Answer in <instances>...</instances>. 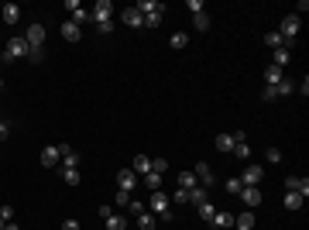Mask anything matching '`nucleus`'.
<instances>
[{
	"label": "nucleus",
	"instance_id": "f257e3e1",
	"mask_svg": "<svg viewBox=\"0 0 309 230\" xmlns=\"http://www.w3.org/2000/svg\"><path fill=\"white\" fill-rule=\"evenodd\" d=\"M299 31H302L299 14H285V17H282V28H278V35L285 38V48H289V52H292V45L299 41Z\"/></svg>",
	"mask_w": 309,
	"mask_h": 230
},
{
	"label": "nucleus",
	"instance_id": "f03ea898",
	"mask_svg": "<svg viewBox=\"0 0 309 230\" xmlns=\"http://www.w3.org/2000/svg\"><path fill=\"white\" fill-rule=\"evenodd\" d=\"M169 203H172V199H169V196H165V193L158 189V193H151V196H148V203H145V206H148V213H155V217H161L165 223H169V220H172V210H169Z\"/></svg>",
	"mask_w": 309,
	"mask_h": 230
},
{
	"label": "nucleus",
	"instance_id": "7ed1b4c3",
	"mask_svg": "<svg viewBox=\"0 0 309 230\" xmlns=\"http://www.w3.org/2000/svg\"><path fill=\"white\" fill-rule=\"evenodd\" d=\"M28 55V41H24V35H17V38H7V48H4V62H14V58H24Z\"/></svg>",
	"mask_w": 309,
	"mask_h": 230
},
{
	"label": "nucleus",
	"instance_id": "20e7f679",
	"mask_svg": "<svg viewBox=\"0 0 309 230\" xmlns=\"http://www.w3.org/2000/svg\"><path fill=\"white\" fill-rule=\"evenodd\" d=\"M66 11H69V21H72V24H79V28L93 21V14H90V11H83V4H79V0H66Z\"/></svg>",
	"mask_w": 309,
	"mask_h": 230
},
{
	"label": "nucleus",
	"instance_id": "39448f33",
	"mask_svg": "<svg viewBox=\"0 0 309 230\" xmlns=\"http://www.w3.org/2000/svg\"><path fill=\"white\" fill-rule=\"evenodd\" d=\"M24 41H28V48H42L45 45V24H28Z\"/></svg>",
	"mask_w": 309,
	"mask_h": 230
},
{
	"label": "nucleus",
	"instance_id": "423d86ee",
	"mask_svg": "<svg viewBox=\"0 0 309 230\" xmlns=\"http://www.w3.org/2000/svg\"><path fill=\"white\" fill-rule=\"evenodd\" d=\"M90 14H93V24H103V21H110V14H114V4H110V0H96Z\"/></svg>",
	"mask_w": 309,
	"mask_h": 230
},
{
	"label": "nucleus",
	"instance_id": "0eeeda50",
	"mask_svg": "<svg viewBox=\"0 0 309 230\" xmlns=\"http://www.w3.org/2000/svg\"><path fill=\"white\" fill-rule=\"evenodd\" d=\"M237 179H240L244 185H261V179H264V169H261V165H248V169H244V172H240Z\"/></svg>",
	"mask_w": 309,
	"mask_h": 230
},
{
	"label": "nucleus",
	"instance_id": "6e6552de",
	"mask_svg": "<svg viewBox=\"0 0 309 230\" xmlns=\"http://www.w3.org/2000/svg\"><path fill=\"white\" fill-rule=\"evenodd\" d=\"M285 193H299L302 199H306V196H309V179H306V175H302V179H299V175H289V179H285Z\"/></svg>",
	"mask_w": 309,
	"mask_h": 230
},
{
	"label": "nucleus",
	"instance_id": "1a4fd4ad",
	"mask_svg": "<svg viewBox=\"0 0 309 230\" xmlns=\"http://www.w3.org/2000/svg\"><path fill=\"white\" fill-rule=\"evenodd\" d=\"M134 185H137V175H134V169H120V172H117V189L131 193Z\"/></svg>",
	"mask_w": 309,
	"mask_h": 230
},
{
	"label": "nucleus",
	"instance_id": "9d476101",
	"mask_svg": "<svg viewBox=\"0 0 309 230\" xmlns=\"http://www.w3.org/2000/svg\"><path fill=\"white\" fill-rule=\"evenodd\" d=\"M120 21L127 28H145V14L137 11V7H127V11H120Z\"/></svg>",
	"mask_w": 309,
	"mask_h": 230
},
{
	"label": "nucleus",
	"instance_id": "9b49d317",
	"mask_svg": "<svg viewBox=\"0 0 309 230\" xmlns=\"http://www.w3.org/2000/svg\"><path fill=\"white\" fill-rule=\"evenodd\" d=\"M58 155H62V169H79V155H76V148L58 144Z\"/></svg>",
	"mask_w": 309,
	"mask_h": 230
},
{
	"label": "nucleus",
	"instance_id": "f8f14e48",
	"mask_svg": "<svg viewBox=\"0 0 309 230\" xmlns=\"http://www.w3.org/2000/svg\"><path fill=\"white\" fill-rule=\"evenodd\" d=\"M196 179L203 182V189H210V185H217V175H213V169H210L206 161H199V165H196Z\"/></svg>",
	"mask_w": 309,
	"mask_h": 230
},
{
	"label": "nucleus",
	"instance_id": "ddd939ff",
	"mask_svg": "<svg viewBox=\"0 0 309 230\" xmlns=\"http://www.w3.org/2000/svg\"><path fill=\"white\" fill-rule=\"evenodd\" d=\"M240 203H248V210L258 206V203H261V189H258V185H244V189H240Z\"/></svg>",
	"mask_w": 309,
	"mask_h": 230
},
{
	"label": "nucleus",
	"instance_id": "4468645a",
	"mask_svg": "<svg viewBox=\"0 0 309 230\" xmlns=\"http://www.w3.org/2000/svg\"><path fill=\"white\" fill-rule=\"evenodd\" d=\"M58 161H62V155H58V144H48V148H42V165H45V169H55Z\"/></svg>",
	"mask_w": 309,
	"mask_h": 230
},
{
	"label": "nucleus",
	"instance_id": "2eb2a0df",
	"mask_svg": "<svg viewBox=\"0 0 309 230\" xmlns=\"http://www.w3.org/2000/svg\"><path fill=\"white\" fill-rule=\"evenodd\" d=\"M0 21L4 24H17L21 21V7H17V4H4V7H0Z\"/></svg>",
	"mask_w": 309,
	"mask_h": 230
},
{
	"label": "nucleus",
	"instance_id": "dca6fc26",
	"mask_svg": "<svg viewBox=\"0 0 309 230\" xmlns=\"http://www.w3.org/2000/svg\"><path fill=\"white\" fill-rule=\"evenodd\" d=\"M58 35L66 38V41H79V38H83V28H79V24H72V21H62Z\"/></svg>",
	"mask_w": 309,
	"mask_h": 230
},
{
	"label": "nucleus",
	"instance_id": "f3484780",
	"mask_svg": "<svg viewBox=\"0 0 309 230\" xmlns=\"http://www.w3.org/2000/svg\"><path fill=\"white\" fill-rule=\"evenodd\" d=\"M134 7L145 14V17H148V14H161V11H165V4H158V0H137Z\"/></svg>",
	"mask_w": 309,
	"mask_h": 230
},
{
	"label": "nucleus",
	"instance_id": "a211bd4d",
	"mask_svg": "<svg viewBox=\"0 0 309 230\" xmlns=\"http://www.w3.org/2000/svg\"><path fill=\"white\" fill-rule=\"evenodd\" d=\"M210 223H213L217 230H223V227H234V213H223V210H220V213H213V220H210Z\"/></svg>",
	"mask_w": 309,
	"mask_h": 230
},
{
	"label": "nucleus",
	"instance_id": "6ab92c4d",
	"mask_svg": "<svg viewBox=\"0 0 309 230\" xmlns=\"http://www.w3.org/2000/svg\"><path fill=\"white\" fill-rule=\"evenodd\" d=\"M131 169H134V175H148L151 172V158H148V155H137Z\"/></svg>",
	"mask_w": 309,
	"mask_h": 230
},
{
	"label": "nucleus",
	"instance_id": "aec40b11",
	"mask_svg": "<svg viewBox=\"0 0 309 230\" xmlns=\"http://www.w3.org/2000/svg\"><path fill=\"white\" fill-rule=\"evenodd\" d=\"M234 227H237V230H251L254 227V213H251V210H244L240 217H234Z\"/></svg>",
	"mask_w": 309,
	"mask_h": 230
},
{
	"label": "nucleus",
	"instance_id": "412c9836",
	"mask_svg": "<svg viewBox=\"0 0 309 230\" xmlns=\"http://www.w3.org/2000/svg\"><path fill=\"white\" fill-rule=\"evenodd\" d=\"M282 79H285V76H282L278 66H268V69H264V82H268V86H278Z\"/></svg>",
	"mask_w": 309,
	"mask_h": 230
},
{
	"label": "nucleus",
	"instance_id": "4be33fe9",
	"mask_svg": "<svg viewBox=\"0 0 309 230\" xmlns=\"http://www.w3.org/2000/svg\"><path fill=\"white\" fill-rule=\"evenodd\" d=\"M196 185H199V179H196L193 172H179V189L189 193V189H196Z\"/></svg>",
	"mask_w": 309,
	"mask_h": 230
},
{
	"label": "nucleus",
	"instance_id": "5701e85b",
	"mask_svg": "<svg viewBox=\"0 0 309 230\" xmlns=\"http://www.w3.org/2000/svg\"><path fill=\"white\" fill-rule=\"evenodd\" d=\"M103 223H107V230H127V220L120 217V213H110Z\"/></svg>",
	"mask_w": 309,
	"mask_h": 230
},
{
	"label": "nucleus",
	"instance_id": "b1692460",
	"mask_svg": "<svg viewBox=\"0 0 309 230\" xmlns=\"http://www.w3.org/2000/svg\"><path fill=\"white\" fill-rule=\"evenodd\" d=\"M189 203H196V206L199 203H210V193H206L203 185H196V189H189Z\"/></svg>",
	"mask_w": 309,
	"mask_h": 230
},
{
	"label": "nucleus",
	"instance_id": "393cba45",
	"mask_svg": "<svg viewBox=\"0 0 309 230\" xmlns=\"http://www.w3.org/2000/svg\"><path fill=\"white\" fill-rule=\"evenodd\" d=\"M137 230H155V213H137Z\"/></svg>",
	"mask_w": 309,
	"mask_h": 230
},
{
	"label": "nucleus",
	"instance_id": "a878e982",
	"mask_svg": "<svg viewBox=\"0 0 309 230\" xmlns=\"http://www.w3.org/2000/svg\"><path fill=\"white\" fill-rule=\"evenodd\" d=\"M264 45L272 48V52H275V48H285V38L278 35V31H272V35H264Z\"/></svg>",
	"mask_w": 309,
	"mask_h": 230
},
{
	"label": "nucleus",
	"instance_id": "bb28decb",
	"mask_svg": "<svg viewBox=\"0 0 309 230\" xmlns=\"http://www.w3.org/2000/svg\"><path fill=\"white\" fill-rule=\"evenodd\" d=\"M145 185H148V193H158V189H161V175L158 172H148V175H145Z\"/></svg>",
	"mask_w": 309,
	"mask_h": 230
},
{
	"label": "nucleus",
	"instance_id": "cd10ccee",
	"mask_svg": "<svg viewBox=\"0 0 309 230\" xmlns=\"http://www.w3.org/2000/svg\"><path fill=\"white\" fill-rule=\"evenodd\" d=\"M302 203H306V199L299 193H285V210H302Z\"/></svg>",
	"mask_w": 309,
	"mask_h": 230
},
{
	"label": "nucleus",
	"instance_id": "c85d7f7f",
	"mask_svg": "<svg viewBox=\"0 0 309 230\" xmlns=\"http://www.w3.org/2000/svg\"><path fill=\"white\" fill-rule=\"evenodd\" d=\"M217 151H234V134H217Z\"/></svg>",
	"mask_w": 309,
	"mask_h": 230
},
{
	"label": "nucleus",
	"instance_id": "c756f323",
	"mask_svg": "<svg viewBox=\"0 0 309 230\" xmlns=\"http://www.w3.org/2000/svg\"><path fill=\"white\" fill-rule=\"evenodd\" d=\"M62 179H66V185H79V169H62Z\"/></svg>",
	"mask_w": 309,
	"mask_h": 230
},
{
	"label": "nucleus",
	"instance_id": "7c9ffc66",
	"mask_svg": "<svg viewBox=\"0 0 309 230\" xmlns=\"http://www.w3.org/2000/svg\"><path fill=\"white\" fill-rule=\"evenodd\" d=\"M213 213H217V206H213V203H199V220H203V223H210V220H213Z\"/></svg>",
	"mask_w": 309,
	"mask_h": 230
},
{
	"label": "nucleus",
	"instance_id": "2f4dec72",
	"mask_svg": "<svg viewBox=\"0 0 309 230\" xmlns=\"http://www.w3.org/2000/svg\"><path fill=\"white\" fill-rule=\"evenodd\" d=\"M169 45L172 48H186V45H189V35H186V31H175V35L169 38Z\"/></svg>",
	"mask_w": 309,
	"mask_h": 230
},
{
	"label": "nucleus",
	"instance_id": "473e14b6",
	"mask_svg": "<svg viewBox=\"0 0 309 230\" xmlns=\"http://www.w3.org/2000/svg\"><path fill=\"white\" fill-rule=\"evenodd\" d=\"M289 55H292L289 48H275V62H272V66H278V69H282V66H289Z\"/></svg>",
	"mask_w": 309,
	"mask_h": 230
},
{
	"label": "nucleus",
	"instance_id": "72a5a7b5",
	"mask_svg": "<svg viewBox=\"0 0 309 230\" xmlns=\"http://www.w3.org/2000/svg\"><path fill=\"white\" fill-rule=\"evenodd\" d=\"M223 189H227L230 196H240V189H244V182H240L237 175H234V179H227V182H223Z\"/></svg>",
	"mask_w": 309,
	"mask_h": 230
},
{
	"label": "nucleus",
	"instance_id": "f704fd0d",
	"mask_svg": "<svg viewBox=\"0 0 309 230\" xmlns=\"http://www.w3.org/2000/svg\"><path fill=\"white\" fill-rule=\"evenodd\" d=\"M234 155H237L240 161H248V158H251V144H248V141H240V144H234Z\"/></svg>",
	"mask_w": 309,
	"mask_h": 230
},
{
	"label": "nucleus",
	"instance_id": "c9c22d12",
	"mask_svg": "<svg viewBox=\"0 0 309 230\" xmlns=\"http://www.w3.org/2000/svg\"><path fill=\"white\" fill-rule=\"evenodd\" d=\"M292 90H296V82H292V79H282L278 86H275V96H289Z\"/></svg>",
	"mask_w": 309,
	"mask_h": 230
},
{
	"label": "nucleus",
	"instance_id": "e433bc0d",
	"mask_svg": "<svg viewBox=\"0 0 309 230\" xmlns=\"http://www.w3.org/2000/svg\"><path fill=\"white\" fill-rule=\"evenodd\" d=\"M193 21H196V31H206V28H210V14L199 11V14H193Z\"/></svg>",
	"mask_w": 309,
	"mask_h": 230
},
{
	"label": "nucleus",
	"instance_id": "4c0bfd02",
	"mask_svg": "<svg viewBox=\"0 0 309 230\" xmlns=\"http://www.w3.org/2000/svg\"><path fill=\"white\" fill-rule=\"evenodd\" d=\"M145 203H141V199H134V196H131V203H127V213H131V217H137V213H145Z\"/></svg>",
	"mask_w": 309,
	"mask_h": 230
},
{
	"label": "nucleus",
	"instance_id": "58836bf2",
	"mask_svg": "<svg viewBox=\"0 0 309 230\" xmlns=\"http://www.w3.org/2000/svg\"><path fill=\"white\" fill-rule=\"evenodd\" d=\"M165 169H169V161H165V158H151V172L165 175Z\"/></svg>",
	"mask_w": 309,
	"mask_h": 230
},
{
	"label": "nucleus",
	"instance_id": "ea45409f",
	"mask_svg": "<svg viewBox=\"0 0 309 230\" xmlns=\"http://www.w3.org/2000/svg\"><path fill=\"white\" fill-rule=\"evenodd\" d=\"M114 203H117V206H124V210H127V203H131V193H124V189H117Z\"/></svg>",
	"mask_w": 309,
	"mask_h": 230
},
{
	"label": "nucleus",
	"instance_id": "a19ab883",
	"mask_svg": "<svg viewBox=\"0 0 309 230\" xmlns=\"http://www.w3.org/2000/svg\"><path fill=\"white\" fill-rule=\"evenodd\" d=\"M28 58L31 62H45V48H28Z\"/></svg>",
	"mask_w": 309,
	"mask_h": 230
},
{
	"label": "nucleus",
	"instance_id": "79ce46f5",
	"mask_svg": "<svg viewBox=\"0 0 309 230\" xmlns=\"http://www.w3.org/2000/svg\"><path fill=\"white\" fill-rule=\"evenodd\" d=\"M264 158L272 161V165H278V161H282V151H278V148H268V151H264Z\"/></svg>",
	"mask_w": 309,
	"mask_h": 230
},
{
	"label": "nucleus",
	"instance_id": "37998d69",
	"mask_svg": "<svg viewBox=\"0 0 309 230\" xmlns=\"http://www.w3.org/2000/svg\"><path fill=\"white\" fill-rule=\"evenodd\" d=\"M161 24V14H148V17H145V28H158Z\"/></svg>",
	"mask_w": 309,
	"mask_h": 230
},
{
	"label": "nucleus",
	"instance_id": "c03bdc74",
	"mask_svg": "<svg viewBox=\"0 0 309 230\" xmlns=\"http://www.w3.org/2000/svg\"><path fill=\"white\" fill-rule=\"evenodd\" d=\"M0 220H4V223H11V220H14V206H0Z\"/></svg>",
	"mask_w": 309,
	"mask_h": 230
},
{
	"label": "nucleus",
	"instance_id": "a18cd8bd",
	"mask_svg": "<svg viewBox=\"0 0 309 230\" xmlns=\"http://www.w3.org/2000/svg\"><path fill=\"white\" fill-rule=\"evenodd\" d=\"M62 230H83V223H79V220H72V217H69V220H62Z\"/></svg>",
	"mask_w": 309,
	"mask_h": 230
},
{
	"label": "nucleus",
	"instance_id": "49530a36",
	"mask_svg": "<svg viewBox=\"0 0 309 230\" xmlns=\"http://www.w3.org/2000/svg\"><path fill=\"white\" fill-rule=\"evenodd\" d=\"M96 35H114V24H110V21H103V24H96Z\"/></svg>",
	"mask_w": 309,
	"mask_h": 230
},
{
	"label": "nucleus",
	"instance_id": "de8ad7c7",
	"mask_svg": "<svg viewBox=\"0 0 309 230\" xmlns=\"http://www.w3.org/2000/svg\"><path fill=\"white\" fill-rule=\"evenodd\" d=\"M261 100H264V103H272V100H278V96H275V86H264V93H261Z\"/></svg>",
	"mask_w": 309,
	"mask_h": 230
},
{
	"label": "nucleus",
	"instance_id": "09e8293b",
	"mask_svg": "<svg viewBox=\"0 0 309 230\" xmlns=\"http://www.w3.org/2000/svg\"><path fill=\"white\" fill-rule=\"evenodd\" d=\"M172 199H175V203H189V193H186V189H175Z\"/></svg>",
	"mask_w": 309,
	"mask_h": 230
},
{
	"label": "nucleus",
	"instance_id": "8fccbe9b",
	"mask_svg": "<svg viewBox=\"0 0 309 230\" xmlns=\"http://www.w3.org/2000/svg\"><path fill=\"white\" fill-rule=\"evenodd\" d=\"M7 134H11V124H7V120H0V141H7Z\"/></svg>",
	"mask_w": 309,
	"mask_h": 230
},
{
	"label": "nucleus",
	"instance_id": "3c124183",
	"mask_svg": "<svg viewBox=\"0 0 309 230\" xmlns=\"http://www.w3.org/2000/svg\"><path fill=\"white\" fill-rule=\"evenodd\" d=\"M186 7H189V11H193V14H199V11H203V0H189Z\"/></svg>",
	"mask_w": 309,
	"mask_h": 230
},
{
	"label": "nucleus",
	"instance_id": "603ef678",
	"mask_svg": "<svg viewBox=\"0 0 309 230\" xmlns=\"http://www.w3.org/2000/svg\"><path fill=\"white\" fill-rule=\"evenodd\" d=\"M4 230H21V227H17V223H14V220H11V223H7V227H4Z\"/></svg>",
	"mask_w": 309,
	"mask_h": 230
},
{
	"label": "nucleus",
	"instance_id": "864d4df0",
	"mask_svg": "<svg viewBox=\"0 0 309 230\" xmlns=\"http://www.w3.org/2000/svg\"><path fill=\"white\" fill-rule=\"evenodd\" d=\"M4 227H7V223H4V220H0V230H4Z\"/></svg>",
	"mask_w": 309,
	"mask_h": 230
},
{
	"label": "nucleus",
	"instance_id": "5fc2aeb1",
	"mask_svg": "<svg viewBox=\"0 0 309 230\" xmlns=\"http://www.w3.org/2000/svg\"><path fill=\"white\" fill-rule=\"evenodd\" d=\"M0 90H4V79H0Z\"/></svg>",
	"mask_w": 309,
	"mask_h": 230
}]
</instances>
